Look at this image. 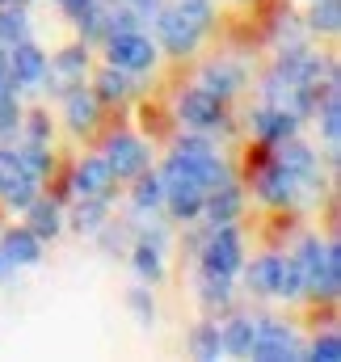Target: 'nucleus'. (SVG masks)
Listing matches in <instances>:
<instances>
[{
	"mask_svg": "<svg viewBox=\"0 0 341 362\" xmlns=\"http://www.w3.org/2000/svg\"><path fill=\"white\" fill-rule=\"evenodd\" d=\"M202 30H207V4L202 0H181V8L156 13V34L169 51H190Z\"/></svg>",
	"mask_w": 341,
	"mask_h": 362,
	"instance_id": "obj_1",
	"label": "nucleus"
},
{
	"mask_svg": "<svg viewBox=\"0 0 341 362\" xmlns=\"http://www.w3.org/2000/svg\"><path fill=\"white\" fill-rule=\"evenodd\" d=\"M202 270L228 274V278L241 270V236H236L228 223H219V228L211 232V240L202 245Z\"/></svg>",
	"mask_w": 341,
	"mask_h": 362,
	"instance_id": "obj_2",
	"label": "nucleus"
},
{
	"mask_svg": "<svg viewBox=\"0 0 341 362\" xmlns=\"http://www.w3.org/2000/svg\"><path fill=\"white\" fill-rule=\"evenodd\" d=\"M156 51L152 42L139 34V30H122V34H110V64L122 68V72H139V68H152Z\"/></svg>",
	"mask_w": 341,
	"mask_h": 362,
	"instance_id": "obj_3",
	"label": "nucleus"
},
{
	"mask_svg": "<svg viewBox=\"0 0 341 362\" xmlns=\"http://www.w3.org/2000/svg\"><path fill=\"white\" fill-rule=\"evenodd\" d=\"M34 173L21 169L17 152H0V198L13 206H30L34 202Z\"/></svg>",
	"mask_w": 341,
	"mask_h": 362,
	"instance_id": "obj_4",
	"label": "nucleus"
},
{
	"mask_svg": "<svg viewBox=\"0 0 341 362\" xmlns=\"http://www.w3.org/2000/svg\"><path fill=\"white\" fill-rule=\"evenodd\" d=\"M4 68H8V81H13V85H38V81L47 76V55L34 51L30 42H13Z\"/></svg>",
	"mask_w": 341,
	"mask_h": 362,
	"instance_id": "obj_5",
	"label": "nucleus"
},
{
	"mask_svg": "<svg viewBox=\"0 0 341 362\" xmlns=\"http://www.w3.org/2000/svg\"><path fill=\"white\" fill-rule=\"evenodd\" d=\"M110 173L114 177H139L144 173V165H148V152H144V144L139 139H131V135H114L110 139Z\"/></svg>",
	"mask_w": 341,
	"mask_h": 362,
	"instance_id": "obj_6",
	"label": "nucleus"
},
{
	"mask_svg": "<svg viewBox=\"0 0 341 362\" xmlns=\"http://www.w3.org/2000/svg\"><path fill=\"white\" fill-rule=\"evenodd\" d=\"M249 354H257V358H291V354H295V341H291V333H287L282 325H274V320H257Z\"/></svg>",
	"mask_w": 341,
	"mask_h": 362,
	"instance_id": "obj_7",
	"label": "nucleus"
},
{
	"mask_svg": "<svg viewBox=\"0 0 341 362\" xmlns=\"http://www.w3.org/2000/svg\"><path fill=\"white\" fill-rule=\"evenodd\" d=\"M181 114H185V122H190V127H219V122H224L219 97H211L207 89L185 93V101H181Z\"/></svg>",
	"mask_w": 341,
	"mask_h": 362,
	"instance_id": "obj_8",
	"label": "nucleus"
},
{
	"mask_svg": "<svg viewBox=\"0 0 341 362\" xmlns=\"http://www.w3.org/2000/svg\"><path fill=\"white\" fill-rule=\"evenodd\" d=\"M110 189H114V173H110L105 160H85L76 169V194H85V198H110Z\"/></svg>",
	"mask_w": 341,
	"mask_h": 362,
	"instance_id": "obj_9",
	"label": "nucleus"
},
{
	"mask_svg": "<svg viewBox=\"0 0 341 362\" xmlns=\"http://www.w3.org/2000/svg\"><path fill=\"white\" fill-rule=\"evenodd\" d=\"M38 253H42L38 236H34L30 228H21V232H8V240H4V249H0V262H8V266H30V262H38Z\"/></svg>",
	"mask_w": 341,
	"mask_h": 362,
	"instance_id": "obj_10",
	"label": "nucleus"
},
{
	"mask_svg": "<svg viewBox=\"0 0 341 362\" xmlns=\"http://www.w3.org/2000/svg\"><path fill=\"white\" fill-rule=\"evenodd\" d=\"M253 127H257V135L261 139H291L295 135V114L291 110H282V105H274V110H261L253 118Z\"/></svg>",
	"mask_w": 341,
	"mask_h": 362,
	"instance_id": "obj_11",
	"label": "nucleus"
},
{
	"mask_svg": "<svg viewBox=\"0 0 341 362\" xmlns=\"http://www.w3.org/2000/svg\"><path fill=\"white\" fill-rule=\"evenodd\" d=\"M64 110H68V122H72L76 131H88L93 118H97V97L85 93L81 85H72V89H68V101H64Z\"/></svg>",
	"mask_w": 341,
	"mask_h": 362,
	"instance_id": "obj_12",
	"label": "nucleus"
},
{
	"mask_svg": "<svg viewBox=\"0 0 341 362\" xmlns=\"http://www.w3.org/2000/svg\"><path fill=\"white\" fill-rule=\"evenodd\" d=\"M30 223H34L30 232H34L38 240H42V236H55V232H59V206L47 202V198H34V202H30Z\"/></svg>",
	"mask_w": 341,
	"mask_h": 362,
	"instance_id": "obj_13",
	"label": "nucleus"
},
{
	"mask_svg": "<svg viewBox=\"0 0 341 362\" xmlns=\"http://www.w3.org/2000/svg\"><path fill=\"white\" fill-rule=\"evenodd\" d=\"M236 85H241V72L224 68V64H211L207 76H202V89L211 93V97H228V93H236Z\"/></svg>",
	"mask_w": 341,
	"mask_h": 362,
	"instance_id": "obj_14",
	"label": "nucleus"
},
{
	"mask_svg": "<svg viewBox=\"0 0 341 362\" xmlns=\"http://www.w3.org/2000/svg\"><path fill=\"white\" fill-rule=\"evenodd\" d=\"M47 76H59L68 85H81V76H85V51H64L55 59V68L47 64Z\"/></svg>",
	"mask_w": 341,
	"mask_h": 362,
	"instance_id": "obj_15",
	"label": "nucleus"
},
{
	"mask_svg": "<svg viewBox=\"0 0 341 362\" xmlns=\"http://www.w3.org/2000/svg\"><path fill=\"white\" fill-rule=\"evenodd\" d=\"M219 341H224V350H232V354H249V346H253V320H232V325L219 333Z\"/></svg>",
	"mask_w": 341,
	"mask_h": 362,
	"instance_id": "obj_16",
	"label": "nucleus"
},
{
	"mask_svg": "<svg viewBox=\"0 0 341 362\" xmlns=\"http://www.w3.org/2000/svg\"><path fill=\"white\" fill-rule=\"evenodd\" d=\"M202 299L211 308H228L232 291H228V274H215V270H202Z\"/></svg>",
	"mask_w": 341,
	"mask_h": 362,
	"instance_id": "obj_17",
	"label": "nucleus"
},
{
	"mask_svg": "<svg viewBox=\"0 0 341 362\" xmlns=\"http://www.w3.org/2000/svg\"><path fill=\"white\" fill-rule=\"evenodd\" d=\"M25 34H30V25H25V13L21 8H4L0 13V42H25Z\"/></svg>",
	"mask_w": 341,
	"mask_h": 362,
	"instance_id": "obj_18",
	"label": "nucleus"
},
{
	"mask_svg": "<svg viewBox=\"0 0 341 362\" xmlns=\"http://www.w3.org/2000/svg\"><path fill=\"white\" fill-rule=\"evenodd\" d=\"M127 93H131V81L122 76V68H118V72H114V68L101 72V81H97V97H101V101H122Z\"/></svg>",
	"mask_w": 341,
	"mask_h": 362,
	"instance_id": "obj_19",
	"label": "nucleus"
},
{
	"mask_svg": "<svg viewBox=\"0 0 341 362\" xmlns=\"http://www.w3.org/2000/svg\"><path fill=\"white\" fill-rule=\"evenodd\" d=\"M105 211H110V198H85V206L76 211V228L81 232H97L101 219H105Z\"/></svg>",
	"mask_w": 341,
	"mask_h": 362,
	"instance_id": "obj_20",
	"label": "nucleus"
},
{
	"mask_svg": "<svg viewBox=\"0 0 341 362\" xmlns=\"http://www.w3.org/2000/svg\"><path fill=\"white\" fill-rule=\"evenodd\" d=\"M135 270L144 274V278H161V249L144 240V245L135 249Z\"/></svg>",
	"mask_w": 341,
	"mask_h": 362,
	"instance_id": "obj_21",
	"label": "nucleus"
},
{
	"mask_svg": "<svg viewBox=\"0 0 341 362\" xmlns=\"http://www.w3.org/2000/svg\"><path fill=\"white\" fill-rule=\"evenodd\" d=\"M219 350H224L219 325H211V329H202V333L194 337V354H198V358H219Z\"/></svg>",
	"mask_w": 341,
	"mask_h": 362,
	"instance_id": "obj_22",
	"label": "nucleus"
},
{
	"mask_svg": "<svg viewBox=\"0 0 341 362\" xmlns=\"http://www.w3.org/2000/svg\"><path fill=\"white\" fill-rule=\"evenodd\" d=\"M135 202H139L144 211H148V206H161V202H165V185H161V177H144V181H139Z\"/></svg>",
	"mask_w": 341,
	"mask_h": 362,
	"instance_id": "obj_23",
	"label": "nucleus"
},
{
	"mask_svg": "<svg viewBox=\"0 0 341 362\" xmlns=\"http://www.w3.org/2000/svg\"><path fill=\"white\" fill-rule=\"evenodd\" d=\"M312 25L333 34V30H337V0H325V4H316V8H312Z\"/></svg>",
	"mask_w": 341,
	"mask_h": 362,
	"instance_id": "obj_24",
	"label": "nucleus"
},
{
	"mask_svg": "<svg viewBox=\"0 0 341 362\" xmlns=\"http://www.w3.org/2000/svg\"><path fill=\"white\" fill-rule=\"evenodd\" d=\"M312 354H316V358H325V362H333V358H337V337L329 333L325 341H316V346H312Z\"/></svg>",
	"mask_w": 341,
	"mask_h": 362,
	"instance_id": "obj_25",
	"label": "nucleus"
},
{
	"mask_svg": "<svg viewBox=\"0 0 341 362\" xmlns=\"http://www.w3.org/2000/svg\"><path fill=\"white\" fill-rule=\"evenodd\" d=\"M131 303H135V312H139L144 320H152V303H148V295H144V291H135V295H131Z\"/></svg>",
	"mask_w": 341,
	"mask_h": 362,
	"instance_id": "obj_26",
	"label": "nucleus"
},
{
	"mask_svg": "<svg viewBox=\"0 0 341 362\" xmlns=\"http://www.w3.org/2000/svg\"><path fill=\"white\" fill-rule=\"evenodd\" d=\"M0 266H4V262H0Z\"/></svg>",
	"mask_w": 341,
	"mask_h": 362,
	"instance_id": "obj_27",
	"label": "nucleus"
}]
</instances>
